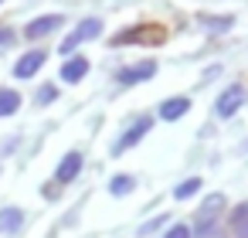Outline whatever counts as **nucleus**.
<instances>
[{
  "mask_svg": "<svg viewBox=\"0 0 248 238\" xmlns=\"http://www.w3.org/2000/svg\"><path fill=\"white\" fill-rule=\"evenodd\" d=\"M224 211V194H207L197 207V235H207L217 224V214Z\"/></svg>",
  "mask_w": 248,
  "mask_h": 238,
  "instance_id": "nucleus-1",
  "label": "nucleus"
},
{
  "mask_svg": "<svg viewBox=\"0 0 248 238\" xmlns=\"http://www.w3.org/2000/svg\"><path fill=\"white\" fill-rule=\"evenodd\" d=\"M95 34H102V21H99V17H89V21H82V24H78L65 41H62V48H58V51H62V55H68V51H75L82 41H92Z\"/></svg>",
  "mask_w": 248,
  "mask_h": 238,
  "instance_id": "nucleus-2",
  "label": "nucleus"
},
{
  "mask_svg": "<svg viewBox=\"0 0 248 238\" xmlns=\"http://www.w3.org/2000/svg\"><path fill=\"white\" fill-rule=\"evenodd\" d=\"M150 126H153V119H150V116L136 119V123H133V126H129V129H126V133H123V136H119V140H116L112 146H109V153H112V157L126 153L129 146H136V143H140V140H143V136L150 133Z\"/></svg>",
  "mask_w": 248,
  "mask_h": 238,
  "instance_id": "nucleus-3",
  "label": "nucleus"
},
{
  "mask_svg": "<svg viewBox=\"0 0 248 238\" xmlns=\"http://www.w3.org/2000/svg\"><path fill=\"white\" fill-rule=\"evenodd\" d=\"M241 106H245V89H241V85H231V89H224V92L217 95L214 112H217V119H231Z\"/></svg>",
  "mask_w": 248,
  "mask_h": 238,
  "instance_id": "nucleus-4",
  "label": "nucleus"
},
{
  "mask_svg": "<svg viewBox=\"0 0 248 238\" xmlns=\"http://www.w3.org/2000/svg\"><path fill=\"white\" fill-rule=\"evenodd\" d=\"M78 170H82V153L72 150V153L62 157V163H58V170H55V180H58V184H72V180L78 177Z\"/></svg>",
  "mask_w": 248,
  "mask_h": 238,
  "instance_id": "nucleus-5",
  "label": "nucleus"
},
{
  "mask_svg": "<svg viewBox=\"0 0 248 238\" xmlns=\"http://www.w3.org/2000/svg\"><path fill=\"white\" fill-rule=\"evenodd\" d=\"M85 75H89V58H85V55H75V58L62 62V82L75 85V82H82Z\"/></svg>",
  "mask_w": 248,
  "mask_h": 238,
  "instance_id": "nucleus-6",
  "label": "nucleus"
},
{
  "mask_svg": "<svg viewBox=\"0 0 248 238\" xmlns=\"http://www.w3.org/2000/svg\"><path fill=\"white\" fill-rule=\"evenodd\" d=\"M62 28V17L58 14H48V17H34L28 28H24V38H45V34H51V31H58Z\"/></svg>",
  "mask_w": 248,
  "mask_h": 238,
  "instance_id": "nucleus-7",
  "label": "nucleus"
},
{
  "mask_svg": "<svg viewBox=\"0 0 248 238\" xmlns=\"http://www.w3.org/2000/svg\"><path fill=\"white\" fill-rule=\"evenodd\" d=\"M41 65H45V51H28V55H21V62L14 65V75H17V79H31L34 72H41Z\"/></svg>",
  "mask_w": 248,
  "mask_h": 238,
  "instance_id": "nucleus-8",
  "label": "nucleus"
},
{
  "mask_svg": "<svg viewBox=\"0 0 248 238\" xmlns=\"http://www.w3.org/2000/svg\"><path fill=\"white\" fill-rule=\"evenodd\" d=\"M153 75H156V65H153V62H143V65H136V68H123V72H119V85L146 82V79H153Z\"/></svg>",
  "mask_w": 248,
  "mask_h": 238,
  "instance_id": "nucleus-9",
  "label": "nucleus"
},
{
  "mask_svg": "<svg viewBox=\"0 0 248 238\" xmlns=\"http://www.w3.org/2000/svg\"><path fill=\"white\" fill-rule=\"evenodd\" d=\"M24 224V211L21 207H4L0 211V235H17Z\"/></svg>",
  "mask_w": 248,
  "mask_h": 238,
  "instance_id": "nucleus-10",
  "label": "nucleus"
},
{
  "mask_svg": "<svg viewBox=\"0 0 248 238\" xmlns=\"http://www.w3.org/2000/svg\"><path fill=\"white\" fill-rule=\"evenodd\" d=\"M187 109H190V99H184V95H177V99H167V102L160 106V119L173 123V119H180Z\"/></svg>",
  "mask_w": 248,
  "mask_h": 238,
  "instance_id": "nucleus-11",
  "label": "nucleus"
},
{
  "mask_svg": "<svg viewBox=\"0 0 248 238\" xmlns=\"http://www.w3.org/2000/svg\"><path fill=\"white\" fill-rule=\"evenodd\" d=\"M17 106H21L17 89H0V116H14Z\"/></svg>",
  "mask_w": 248,
  "mask_h": 238,
  "instance_id": "nucleus-12",
  "label": "nucleus"
},
{
  "mask_svg": "<svg viewBox=\"0 0 248 238\" xmlns=\"http://www.w3.org/2000/svg\"><path fill=\"white\" fill-rule=\"evenodd\" d=\"M133 187H136V180H133V177H126V174H119V177H112V180H109V190H112L116 197H126Z\"/></svg>",
  "mask_w": 248,
  "mask_h": 238,
  "instance_id": "nucleus-13",
  "label": "nucleus"
},
{
  "mask_svg": "<svg viewBox=\"0 0 248 238\" xmlns=\"http://www.w3.org/2000/svg\"><path fill=\"white\" fill-rule=\"evenodd\" d=\"M201 190V177H190V180H184V184H177V190H173V197H180V201H187V197H194Z\"/></svg>",
  "mask_w": 248,
  "mask_h": 238,
  "instance_id": "nucleus-14",
  "label": "nucleus"
},
{
  "mask_svg": "<svg viewBox=\"0 0 248 238\" xmlns=\"http://www.w3.org/2000/svg\"><path fill=\"white\" fill-rule=\"evenodd\" d=\"M55 99H58V89H55V85H41L38 102H41V106H48V102H55Z\"/></svg>",
  "mask_w": 248,
  "mask_h": 238,
  "instance_id": "nucleus-15",
  "label": "nucleus"
},
{
  "mask_svg": "<svg viewBox=\"0 0 248 238\" xmlns=\"http://www.w3.org/2000/svg\"><path fill=\"white\" fill-rule=\"evenodd\" d=\"M245 221H248V201H245V204H238V207H234V214H231V224H234V228H238V224H245Z\"/></svg>",
  "mask_w": 248,
  "mask_h": 238,
  "instance_id": "nucleus-16",
  "label": "nucleus"
},
{
  "mask_svg": "<svg viewBox=\"0 0 248 238\" xmlns=\"http://www.w3.org/2000/svg\"><path fill=\"white\" fill-rule=\"evenodd\" d=\"M160 224H167V214H160V218H153V221H146L143 228H140V235H153Z\"/></svg>",
  "mask_w": 248,
  "mask_h": 238,
  "instance_id": "nucleus-17",
  "label": "nucleus"
},
{
  "mask_svg": "<svg viewBox=\"0 0 248 238\" xmlns=\"http://www.w3.org/2000/svg\"><path fill=\"white\" fill-rule=\"evenodd\" d=\"M163 238H190V228H187V224H173Z\"/></svg>",
  "mask_w": 248,
  "mask_h": 238,
  "instance_id": "nucleus-18",
  "label": "nucleus"
},
{
  "mask_svg": "<svg viewBox=\"0 0 248 238\" xmlns=\"http://www.w3.org/2000/svg\"><path fill=\"white\" fill-rule=\"evenodd\" d=\"M0 45H14V31L11 28H0Z\"/></svg>",
  "mask_w": 248,
  "mask_h": 238,
  "instance_id": "nucleus-19",
  "label": "nucleus"
},
{
  "mask_svg": "<svg viewBox=\"0 0 248 238\" xmlns=\"http://www.w3.org/2000/svg\"><path fill=\"white\" fill-rule=\"evenodd\" d=\"M234 231H238V238H248V221H245V224H238Z\"/></svg>",
  "mask_w": 248,
  "mask_h": 238,
  "instance_id": "nucleus-20",
  "label": "nucleus"
},
{
  "mask_svg": "<svg viewBox=\"0 0 248 238\" xmlns=\"http://www.w3.org/2000/svg\"><path fill=\"white\" fill-rule=\"evenodd\" d=\"M0 4H4V0H0Z\"/></svg>",
  "mask_w": 248,
  "mask_h": 238,
  "instance_id": "nucleus-21",
  "label": "nucleus"
}]
</instances>
